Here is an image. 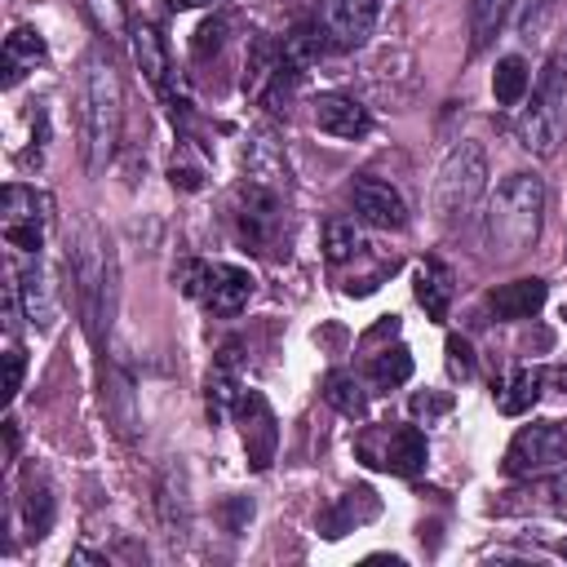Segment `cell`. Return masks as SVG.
<instances>
[{
	"mask_svg": "<svg viewBox=\"0 0 567 567\" xmlns=\"http://www.w3.org/2000/svg\"><path fill=\"white\" fill-rule=\"evenodd\" d=\"M540 217H545V182L536 173H509L487 199L483 213V248L496 261L523 257L540 239Z\"/></svg>",
	"mask_w": 567,
	"mask_h": 567,
	"instance_id": "cell-1",
	"label": "cell"
},
{
	"mask_svg": "<svg viewBox=\"0 0 567 567\" xmlns=\"http://www.w3.org/2000/svg\"><path fill=\"white\" fill-rule=\"evenodd\" d=\"M120 124H124L120 71L111 66V58L89 53L84 80H80V137H84V164L93 177L111 164V155L120 146Z\"/></svg>",
	"mask_w": 567,
	"mask_h": 567,
	"instance_id": "cell-2",
	"label": "cell"
},
{
	"mask_svg": "<svg viewBox=\"0 0 567 567\" xmlns=\"http://www.w3.org/2000/svg\"><path fill=\"white\" fill-rule=\"evenodd\" d=\"M483 195H487V151L465 137V142H456V146L443 155L439 177H434L430 204H434L439 226H443V230L465 226V221L478 213Z\"/></svg>",
	"mask_w": 567,
	"mask_h": 567,
	"instance_id": "cell-3",
	"label": "cell"
},
{
	"mask_svg": "<svg viewBox=\"0 0 567 567\" xmlns=\"http://www.w3.org/2000/svg\"><path fill=\"white\" fill-rule=\"evenodd\" d=\"M518 146L532 151V155H554L563 133H567V58H549L536 89H532V102L523 106L518 124Z\"/></svg>",
	"mask_w": 567,
	"mask_h": 567,
	"instance_id": "cell-4",
	"label": "cell"
},
{
	"mask_svg": "<svg viewBox=\"0 0 567 567\" xmlns=\"http://www.w3.org/2000/svg\"><path fill=\"white\" fill-rule=\"evenodd\" d=\"M177 284L186 297H195L204 310L230 319L248 306L252 297V275L244 266H230V261H182L177 266Z\"/></svg>",
	"mask_w": 567,
	"mask_h": 567,
	"instance_id": "cell-5",
	"label": "cell"
},
{
	"mask_svg": "<svg viewBox=\"0 0 567 567\" xmlns=\"http://www.w3.org/2000/svg\"><path fill=\"white\" fill-rule=\"evenodd\" d=\"M567 461V421H532V425H523L514 439H509V447H505V461H501V470L509 474V478H532V474H545V470H554V465H563Z\"/></svg>",
	"mask_w": 567,
	"mask_h": 567,
	"instance_id": "cell-6",
	"label": "cell"
},
{
	"mask_svg": "<svg viewBox=\"0 0 567 567\" xmlns=\"http://www.w3.org/2000/svg\"><path fill=\"white\" fill-rule=\"evenodd\" d=\"M49 195L35 190V186H4V239L18 248V252H31L40 257L44 248V226H49Z\"/></svg>",
	"mask_w": 567,
	"mask_h": 567,
	"instance_id": "cell-7",
	"label": "cell"
},
{
	"mask_svg": "<svg viewBox=\"0 0 567 567\" xmlns=\"http://www.w3.org/2000/svg\"><path fill=\"white\" fill-rule=\"evenodd\" d=\"M350 204H354V217L368 221V226H377V230H403L408 226L403 195L390 182H381V177H359L350 186Z\"/></svg>",
	"mask_w": 567,
	"mask_h": 567,
	"instance_id": "cell-8",
	"label": "cell"
},
{
	"mask_svg": "<svg viewBox=\"0 0 567 567\" xmlns=\"http://www.w3.org/2000/svg\"><path fill=\"white\" fill-rule=\"evenodd\" d=\"M235 416H239V425H244V447H248L252 470H270V461H275V443H279L270 403H266L257 390H244L239 403H235Z\"/></svg>",
	"mask_w": 567,
	"mask_h": 567,
	"instance_id": "cell-9",
	"label": "cell"
},
{
	"mask_svg": "<svg viewBox=\"0 0 567 567\" xmlns=\"http://www.w3.org/2000/svg\"><path fill=\"white\" fill-rule=\"evenodd\" d=\"M323 27H328L332 44L354 49L377 27V0H323Z\"/></svg>",
	"mask_w": 567,
	"mask_h": 567,
	"instance_id": "cell-10",
	"label": "cell"
},
{
	"mask_svg": "<svg viewBox=\"0 0 567 567\" xmlns=\"http://www.w3.org/2000/svg\"><path fill=\"white\" fill-rule=\"evenodd\" d=\"M425 461H430V447H425V434L416 425L390 430L385 434V447L377 456H368V465H381V470H390L399 478H416L425 470Z\"/></svg>",
	"mask_w": 567,
	"mask_h": 567,
	"instance_id": "cell-11",
	"label": "cell"
},
{
	"mask_svg": "<svg viewBox=\"0 0 567 567\" xmlns=\"http://www.w3.org/2000/svg\"><path fill=\"white\" fill-rule=\"evenodd\" d=\"M13 292H18L22 319H27L31 328H53L58 301H53V284H49V270H44V261H40V257H35L31 266H22V270H18Z\"/></svg>",
	"mask_w": 567,
	"mask_h": 567,
	"instance_id": "cell-12",
	"label": "cell"
},
{
	"mask_svg": "<svg viewBox=\"0 0 567 567\" xmlns=\"http://www.w3.org/2000/svg\"><path fill=\"white\" fill-rule=\"evenodd\" d=\"M545 297H549V288H545V279H509V284H501V288H492L487 292V310L496 315V319H505V323H514V319H532L540 306H545Z\"/></svg>",
	"mask_w": 567,
	"mask_h": 567,
	"instance_id": "cell-13",
	"label": "cell"
},
{
	"mask_svg": "<svg viewBox=\"0 0 567 567\" xmlns=\"http://www.w3.org/2000/svg\"><path fill=\"white\" fill-rule=\"evenodd\" d=\"M315 124L323 133H332V137H363L372 128V115H368L363 102H354L346 93H323L315 102Z\"/></svg>",
	"mask_w": 567,
	"mask_h": 567,
	"instance_id": "cell-14",
	"label": "cell"
},
{
	"mask_svg": "<svg viewBox=\"0 0 567 567\" xmlns=\"http://www.w3.org/2000/svg\"><path fill=\"white\" fill-rule=\"evenodd\" d=\"M44 58H49L44 35H40L35 27H13V31L4 35V84L13 89V84H18L27 71H35Z\"/></svg>",
	"mask_w": 567,
	"mask_h": 567,
	"instance_id": "cell-15",
	"label": "cell"
},
{
	"mask_svg": "<svg viewBox=\"0 0 567 567\" xmlns=\"http://www.w3.org/2000/svg\"><path fill=\"white\" fill-rule=\"evenodd\" d=\"M230 354H235V350H221V359L213 363V372H208V381H204V399H208V421H213V425H221V421L235 412L239 394H244Z\"/></svg>",
	"mask_w": 567,
	"mask_h": 567,
	"instance_id": "cell-16",
	"label": "cell"
},
{
	"mask_svg": "<svg viewBox=\"0 0 567 567\" xmlns=\"http://www.w3.org/2000/svg\"><path fill=\"white\" fill-rule=\"evenodd\" d=\"M328 49H332V35H328V27H323V22H301V27H292V31L284 35V44H279L284 62H288L297 75H301L306 66H315Z\"/></svg>",
	"mask_w": 567,
	"mask_h": 567,
	"instance_id": "cell-17",
	"label": "cell"
},
{
	"mask_svg": "<svg viewBox=\"0 0 567 567\" xmlns=\"http://www.w3.org/2000/svg\"><path fill=\"white\" fill-rule=\"evenodd\" d=\"M540 390H545V372H540V368H514V372L496 385V408H501L505 416H523V412L536 408Z\"/></svg>",
	"mask_w": 567,
	"mask_h": 567,
	"instance_id": "cell-18",
	"label": "cell"
},
{
	"mask_svg": "<svg viewBox=\"0 0 567 567\" xmlns=\"http://www.w3.org/2000/svg\"><path fill=\"white\" fill-rule=\"evenodd\" d=\"M452 270L443 261H421L416 266V301L425 306L430 319H447V306H452Z\"/></svg>",
	"mask_w": 567,
	"mask_h": 567,
	"instance_id": "cell-19",
	"label": "cell"
},
{
	"mask_svg": "<svg viewBox=\"0 0 567 567\" xmlns=\"http://www.w3.org/2000/svg\"><path fill=\"white\" fill-rule=\"evenodd\" d=\"M133 58H137L142 75H146L155 89H164V84L173 80V66H168L164 40H159V31H155L151 22H137V27H133Z\"/></svg>",
	"mask_w": 567,
	"mask_h": 567,
	"instance_id": "cell-20",
	"label": "cell"
},
{
	"mask_svg": "<svg viewBox=\"0 0 567 567\" xmlns=\"http://www.w3.org/2000/svg\"><path fill=\"white\" fill-rule=\"evenodd\" d=\"M323 399H328L341 416H350V421H363V416H368V394H363V385H359L350 372H328V377H323Z\"/></svg>",
	"mask_w": 567,
	"mask_h": 567,
	"instance_id": "cell-21",
	"label": "cell"
},
{
	"mask_svg": "<svg viewBox=\"0 0 567 567\" xmlns=\"http://www.w3.org/2000/svg\"><path fill=\"white\" fill-rule=\"evenodd\" d=\"M372 514H377V496H372L368 487L346 492L341 505H337L332 514H323V536H346L354 523H363V518H372Z\"/></svg>",
	"mask_w": 567,
	"mask_h": 567,
	"instance_id": "cell-22",
	"label": "cell"
},
{
	"mask_svg": "<svg viewBox=\"0 0 567 567\" xmlns=\"http://www.w3.org/2000/svg\"><path fill=\"white\" fill-rule=\"evenodd\" d=\"M523 93H527V62H523L518 53H505V58L496 62V71H492V97H496L501 106H518Z\"/></svg>",
	"mask_w": 567,
	"mask_h": 567,
	"instance_id": "cell-23",
	"label": "cell"
},
{
	"mask_svg": "<svg viewBox=\"0 0 567 567\" xmlns=\"http://www.w3.org/2000/svg\"><path fill=\"white\" fill-rule=\"evenodd\" d=\"M368 377H372L377 390L403 385V381L412 377V350H408V346H385V350H377L372 363H368Z\"/></svg>",
	"mask_w": 567,
	"mask_h": 567,
	"instance_id": "cell-24",
	"label": "cell"
},
{
	"mask_svg": "<svg viewBox=\"0 0 567 567\" xmlns=\"http://www.w3.org/2000/svg\"><path fill=\"white\" fill-rule=\"evenodd\" d=\"M514 0H470V49H487Z\"/></svg>",
	"mask_w": 567,
	"mask_h": 567,
	"instance_id": "cell-25",
	"label": "cell"
},
{
	"mask_svg": "<svg viewBox=\"0 0 567 567\" xmlns=\"http://www.w3.org/2000/svg\"><path fill=\"white\" fill-rule=\"evenodd\" d=\"M368 248V239H363V230L354 226V221H328L323 226V257L328 261H350V257H359Z\"/></svg>",
	"mask_w": 567,
	"mask_h": 567,
	"instance_id": "cell-26",
	"label": "cell"
},
{
	"mask_svg": "<svg viewBox=\"0 0 567 567\" xmlns=\"http://www.w3.org/2000/svg\"><path fill=\"white\" fill-rule=\"evenodd\" d=\"M22 518H27V532L31 536H44L53 527V496L44 483H27V496H22Z\"/></svg>",
	"mask_w": 567,
	"mask_h": 567,
	"instance_id": "cell-27",
	"label": "cell"
},
{
	"mask_svg": "<svg viewBox=\"0 0 567 567\" xmlns=\"http://www.w3.org/2000/svg\"><path fill=\"white\" fill-rule=\"evenodd\" d=\"M554 13H558V0H523L518 4V35L523 40H540L549 31Z\"/></svg>",
	"mask_w": 567,
	"mask_h": 567,
	"instance_id": "cell-28",
	"label": "cell"
},
{
	"mask_svg": "<svg viewBox=\"0 0 567 567\" xmlns=\"http://www.w3.org/2000/svg\"><path fill=\"white\" fill-rule=\"evenodd\" d=\"M89 13H93V22H97V31H106L111 40L124 35V27H128L124 0H89Z\"/></svg>",
	"mask_w": 567,
	"mask_h": 567,
	"instance_id": "cell-29",
	"label": "cell"
},
{
	"mask_svg": "<svg viewBox=\"0 0 567 567\" xmlns=\"http://www.w3.org/2000/svg\"><path fill=\"white\" fill-rule=\"evenodd\" d=\"M447 372H452V381H470L474 377V350H470V341L465 337H447Z\"/></svg>",
	"mask_w": 567,
	"mask_h": 567,
	"instance_id": "cell-30",
	"label": "cell"
},
{
	"mask_svg": "<svg viewBox=\"0 0 567 567\" xmlns=\"http://www.w3.org/2000/svg\"><path fill=\"white\" fill-rule=\"evenodd\" d=\"M408 408H412V416H416V421H425V425H430V421H439V416H447V412H452V394H434V390H425V394H412V403H408Z\"/></svg>",
	"mask_w": 567,
	"mask_h": 567,
	"instance_id": "cell-31",
	"label": "cell"
},
{
	"mask_svg": "<svg viewBox=\"0 0 567 567\" xmlns=\"http://www.w3.org/2000/svg\"><path fill=\"white\" fill-rule=\"evenodd\" d=\"M22 372H27V354H22L18 341H9V350H4V399H18Z\"/></svg>",
	"mask_w": 567,
	"mask_h": 567,
	"instance_id": "cell-32",
	"label": "cell"
},
{
	"mask_svg": "<svg viewBox=\"0 0 567 567\" xmlns=\"http://www.w3.org/2000/svg\"><path fill=\"white\" fill-rule=\"evenodd\" d=\"M226 40V18H208L199 31H195V58H208V49L217 53Z\"/></svg>",
	"mask_w": 567,
	"mask_h": 567,
	"instance_id": "cell-33",
	"label": "cell"
},
{
	"mask_svg": "<svg viewBox=\"0 0 567 567\" xmlns=\"http://www.w3.org/2000/svg\"><path fill=\"white\" fill-rule=\"evenodd\" d=\"M545 505H549L558 518H567V474H554V478L545 483Z\"/></svg>",
	"mask_w": 567,
	"mask_h": 567,
	"instance_id": "cell-34",
	"label": "cell"
},
{
	"mask_svg": "<svg viewBox=\"0 0 567 567\" xmlns=\"http://www.w3.org/2000/svg\"><path fill=\"white\" fill-rule=\"evenodd\" d=\"M168 177H173V186H182V190H199V182H204V173H199L195 164H177V159H173Z\"/></svg>",
	"mask_w": 567,
	"mask_h": 567,
	"instance_id": "cell-35",
	"label": "cell"
},
{
	"mask_svg": "<svg viewBox=\"0 0 567 567\" xmlns=\"http://www.w3.org/2000/svg\"><path fill=\"white\" fill-rule=\"evenodd\" d=\"M204 4H213V0H168V9H204Z\"/></svg>",
	"mask_w": 567,
	"mask_h": 567,
	"instance_id": "cell-36",
	"label": "cell"
}]
</instances>
